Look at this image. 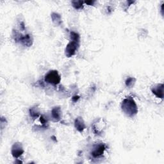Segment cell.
Listing matches in <instances>:
<instances>
[{
	"label": "cell",
	"mask_w": 164,
	"mask_h": 164,
	"mask_svg": "<svg viewBox=\"0 0 164 164\" xmlns=\"http://www.w3.org/2000/svg\"><path fill=\"white\" fill-rule=\"evenodd\" d=\"M122 109L129 117L135 115L138 112L137 106L132 99H126L122 102Z\"/></svg>",
	"instance_id": "1"
},
{
	"label": "cell",
	"mask_w": 164,
	"mask_h": 164,
	"mask_svg": "<svg viewBox=\"0 0 164 164\" xmlns=\"http://www.w3.org/2000/svg\"><path fill=\"white\" fill-rule=\"evenodd\" d=\"M75 127L76 128L78 131L80 132L83 131V129L85 128L83 120L80 118H78L76 120V121H75Z\"/></svg>",
	"instance_id": "7"
},
{
	"label": "cell",
	"mask_w": 164,
	"mask_h": 164,
	"mask_svg": "<svg viewBox=\"0 0 164 164\" xmlns=\"http://www.w3.org/2000/svg\"><path fill=\"white\" fill-rule=\"evenodd\" d=\"M60 110L59 108H54L53 111H52V115H53V117H54V119H56L57 121L59 120L60 119Z\"/></svg>",
	"instance_id": "8"
},
{
	"label": "cell",
	"mask_w": 164,
	"mask_h": 164,
	"mask_svg": "<svg viewBox=\"0 0 164 164\" xmlns=\"http://www.w3.org/2000/svg\"><path fill=\"white\" fill-rule=\"evenodd\" d=\"M77 43L78 42H76V41H72V42H71L67 46L65 53H66V55L67 57H69L73 56V54H74L75 52H76L77 50V47L78 46Z\"/></svg>",
	"instance_id": "3"
},
{
	"label": "cell",
	"mask_w": 164,
	"mask_h": 164,
	"mask_svg": "<svg viewBox=\"0 0 164 164\" xmlns=\"http://www.w3.org/2000/svg\"><path fill=\"white\" fill-rule=\"evenodd\" d=\"M134 80L133 78H128L126 81V85L128 86V87H130V84H132V85H133V83H132V82Z\"/></svg>",
	"instance_id": "10"
},
{
	"label": "cell",
	"mask_w": 164,
	"mask_h": 164,
	"mask_svg": "<svg viewBox=\"0 0 164 164\" xmlns=\"http://www.w3.org/2000/svg\"><path fill=\"white\" fill-rule=\"evenodd\" d=\"M152 92L155 94L157 97L163 98V85L159 84L155 86L152 88Z\"/></svg>",
	"instance_id": "5"
},
{
	"label": "cell",
	"mask_w": 164,
	"mask_h": 164,
	"mask_svg": "<svg viewBox=\"0 0 164 164\" xmlns=\"http://www.w3.org/2000/svg\"><path fill=\"white\" fill-rule=\"evenodd\" d=\"M105 149L104 145H99L95 147L92 153V155H93L94 157H98L102 155Z\"/></svg>",
	"instance_id": "6"
},
{
	"label": "cell",
	"mask_w": 164,
	"mask_h": 164,
	"mask_svg": "<svg viewBox=\"0 0 164 164\" xmlns=\"http://www.w3.org/2000/svg\"><path fill=\"white\" fill-rule=\"evenodd\" d=\"M24 151L23 149V147L19 143H15V144L12 147V155L16 157V158H17L20 155H21L23 153Z\"/></svg>",
	"instance_id": "4"
},
{
	"label": "cell",
	"mask_w": 164,
	"mask_h": 164,
	"mask_svg": "<svg viewBox=\"0 0 164 164\" xmlns=\"http://www.w3.org/2000/svg\"><path fill=\"white\" fill-rule=\"evenodd\" d=\"M72 3L74 7L77 9H81L82 7V4H83V2H73Z\"/></svg>",
	"instance_id": "9"
},
{
	"label": "cell",
	"mask_w": 164,
	"mask_h": 164,
	"mask_svg": "<svg viewBox=\"0 0 164 164\" xmlns=\"http://www.w3.org/2000/svg\"><path fill=\"white\" fill-rule=\"evenodd\" d=\"M45 80L47 83L57 85L60 83V76L57 71H51L46 75Z\"/></svg>",
	"instance_id": "2"
}]
</instances>
